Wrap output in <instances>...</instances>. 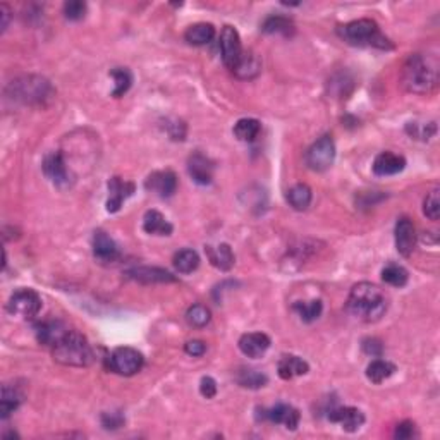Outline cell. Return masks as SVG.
Returning a JSON list of instances; mask_svg holds the SVG:
<instances>
[{
  "mask_svg": "<svg viewBox=\"0 0 440 440\" xmlns=\"http://www.w3.org/2000/svg\"><path fill=\"white\" fill-rule=\"evenodd\" d=\"M143 229H145L146 234L151 236H171L174 227L172 224L162 216L157 210H148L143 217Z\"/></svg>",
  "mask_w": 440,
  "mask_h": 440,
  "instance_id": "cell-24",
  "label": "cell"
},
{
  "mask_svg": "<svg viewBox=\"0 0 440 440\" xmlns=\"http://www.w3.org/2000/svg\"><path fill=\"white\" fill-rule=\"evenodd\" d=\"M401 83L406 91L417 95H428L437 88L439 66L432 57L421 54L411 55L406 61L401 74Z\"/></svg>",
  "mask_w": 440,
  "mask_h": 440,
  "instance_id": "cell-2",
  "label": "cell"
},
{
  "mask_svg": "<svg viewBox=\"0 0 440 440\" xmlns=\"http://www.w3.org/2000/svg\"><path fill=\"white\" fill-rule=\"evenodd\" d=\"M262 31L269 35H286V37H289V35L294 33V24L286 16H270L263 21Z\"/></svg>",
  "mask_w": 440,
  "mask_h": 440,
  "instance_id": "cell-28",
  "label": "cell"
},
{
  "mask_svg": "<svg viewBox=\"0 0 440 440\" xmlns=\"http://www.w3.org/2000/svg\"><path fill=\"white\" fill-rule=\"evenodd\" d=\"M200 392L205 399H213L217 396V382L212 376H203L200 382Z\"/></svg>",
  "mask_w": 440,
  "mask_h": 440,
  "instance_id": "cell-41",
  "label": "cell"
},
{
  "mask_svg": "<svg viewBox=\"0 0 440 440\" xmlns=\"http://www.w3.org/2000/svg\"><path fill=\"white\" fill-rule=\"evenodd\" d=\"M93 255L100 263H114L119 258V248L114 239L98 229L93 234Z\"/></svg>",
  "mask_w": 440,
  "mask_h": 440,
  "instance_id": "cell-17",
  "label": "cell"
},
{
  "mask_svg": "<svg viewBox=\"0 0 440 440\" xmlns=\"http://www.w3.org/2000/svg\"><path fill=\"white\" fill-rule=\"evenodd\" d=\"M256 418L263 421H270V423L284 425L287 430H296L301 417H299V411L289 406V404H277V406L269 408V410H265V408L258 410Z\"/></svg>",
  "mask_w": 440,
  "mask_h": 440,
  "instance_id": "cell-10",
  "label": "cell"
},
{
  "mask_svg": "<svg viewBox=\"0 0 440 440\" xmlns=\"http://www.w3.org/2000/svg\"><path fill=\"white\" fill-rule=\"evenodd\" d=\"M68 330L69 329L61 320H45V322L35 325V334H37L38 343L50 347H54L68 334Z\"/></svg>",
  "mask_w": 440,
  "mask_h": 440,
  "instance_id": "cell-18",
  "label": "cell"
},
{
  "mask_svg": "<svg viewBox=\"0 0 440 440\" xmlns=\"http://www.w3.org/2000/svg\"><path fill=\"white\" fill-rule=\"evenodd\" d=\"M216 37V28L210 23H196L186 30L184 38L191 45H207Z\"/></svg>",
  "mask_w": 440,
  "mask_h": 440,
  "instance_id": "cell-26",
  "label": "cell"
},
{
  "mask_svg": "<svg viewBox=\"0 0 440 440\" xmlns=\"http://www.w3.org/2000/svg\"><path fill=\"white\" fill-rule=\"evenodd\" d=\"M135 193V184L124 181L121 178H112L108 181V198H107V212L115 213L121 210L126 200Z\"/></svg>",
  "mask_w": 440,
  "mask_h": 440,
  "instance_id": "cell-14",
  "label": "cell"
},
{
  "mask_svg": "<svg viewBox=\"0 0 440 440\" xmlns=\"http://www.w3.org/2000/svg\"><path fill=\"white\" fill-rule=\"evenodd\" d=\"M108 370L117 375L131 376L136 375L140 370L145 365V358L135 347H117L115 351H112L111 356L107 358Z\"/></svg>",
  "mask_w": 440,
  "mask_h": 440,
  "instance_id": "cell-6",
  "label": "cell"
},
{
  "mask_svg": "<svg viewBox=\"0 0 440 440\" xmlns=\"http://www.w3.org/2000/svg\"><path fill=\"white\" fill-rule=\"evenodd\" d=\"M41 169H44V174L47 175V179H50L55 186L59 188H68L73 182L71 171L66 165L64 157H62L61 151H52V153L45 155L44 162H41Z\"/></svg>",
  "mask_w": 440,
  "mask_h": 440,
  "instance_id": "cell-9",
  "label": "cell"
},
{
  "mask_svg": "<svg viewBox=\"0 0 440 440\" xmlns=\"http://www.w3.org/2000/svg\"><path fill=\"white\" fill-rule=\"evenodd\" d=\"M0 14H2V31L7 30V23H9V9H7L6 3L0 6Z\"/></svg>",
  "mask_w": 440,
  "mask_h": 440,
  "instance_id": "cell-45",
  "label": "cell"
},
{
  "mask_svg": "<svg viewBox=\"0 0 440 440\" xmlns=\"http://www.w3.org/2000/svg\"><path fill=\"white\" fill-rule=\"evenodd\" d=\"M341 38L351 45H358V47H376V48H392V44L389 38L383 37L379 30V24L372 19H356L351 23L339 26L337 30Z\"/></svg>",
  "mask_w": 440,
  "mask_h": 440,
  "instance_id": "cell-4",
  "label": "cell"
},
{
  "mask_svg": "<svg viewBox=\"0 0 440 440\" xmlns=\"http://www.w3.org/2000/svg\"><path fill=\"white\" fill-rule=\"evenodd\" d=\"M52 356L57 363L66 367H88L93 363L95 354L83 334L68 330L64 337L52 347Z\"/></svg>",
  "mask_w": 440,
  "mask_h": 440,
  "instance_id": "cell-3",
  "label": "cell"
},
{
  "mask_svg": "<svg viewBox=\"0 0 440 440\" xmlns=\"http://www.w3.org/2000/svg\"><path fill=\"white\" fill-rule=\"evenodd\" d=\"M184 351L189 356H203L207 351V344L203 341H188L184 346Z\"/></svg>",
  "mask_w": 440,
  "mask_h": 440,
  "instance_id": "cell-43",
  "label": "cell"
},
{
  "mask_svg": "<svg viewBox=\"0 0 440 440\" xmlns=\"http://www.w3.org/2000/svg\"><path fill=\"white\" fill-rule=\"evenodd\" d=\"M41 298L31 289H19L10 296L7 303V312L21 318H33L40 313Z\"/></svg>",
  "mask_w": 440,
  "mask_h": 440,
  "instance_id": "cell-8",
  "label": "cell"
},
{
  "mask_svg": "<svg viewBox=\"0 0 440 440\" xmlns=\"http://www.w3.org/2000/svg\"><path fill=\"white\" fill-rule=\"evenodd\" d=\"M260 129H262V124L256 119H239L234 126V136L239 142H255L256 136L260 135Z\"/></svg>",
  "mask_w": 440,
  "mask_h": 440,
  "instance_id": "cell-31",
  "label": "cell"
},
{
  "mask_svg": "<svg viewBox=\"0 0 440 440\" xmlns=\"http://www.w3.org/2000/svg\"><path fill=\"white\" fill-rule=\"evenodd\" d=\"M308 363L303 358L294 356V354H284L277 365V373L283 380H291L294 376L306 375L308 373Z\"/></svg>",
  "mask_w": 440,
  "mask_h": 440,
  "instance_id": "cell-22",
  "label": "cell"
},
{
  "mask_svg": "<svg viewBox=\"0 0 440 440\" xmlns=\"http://www.w3.org/2000/svg\"><path fill=\"white\" fill-rule=\"evenodd\" d=\"M210 318V309L203 305H193L189 306L188 312H186V320L191 327H196V329H203V327L209 325Z\"/></svg>",
  "mask_w": 440,
  "mask_h": 440,
  "instance_id": "cell-37",
  "label": "cell"
},
{
  "mask_svg": "<svg viewBox=\"0 0 440 440\" xmlns=\"http://www.w3.org/2000/svg\"><path fill=\"white\" fill-rule=\"evenodd\" d=\"M294 312L298 313L299 318L303 320V322L306 323H312L315 322V320L320 318V315H322L323 312V305L320 299H312V301H298L294 303Z\"/></svg>",
  "mask_w": 440,
  "mask_h": 440,
  "instance_id": "cell-32",
  "label": "cell"
},
{
  "mask_svg": "<svg viewBox=\"0 0 440 440\" xmlns=\"http://www.w3.org/2000/svg\"><path fill=\"white\" fill-rule=\"evenodd\" d=\"M385 294L379 286L370 283H360L351 289L347 298V312L363 322H379L387 312Z\"/></svg>",
  "mask_w": 440,
  "mask_h": 440,
  "instance_id": "cell-1",
  "label": "cell"
},
{
  "mask_svg": "<svg viewBox=\"0 0 440 440\" xmlns=\"http://www.w3.org/2000/svg\"><path fill=\"white\" fill-rule=\"evenodd\" d=\"M128 276L133 280H138L143 284H165V283H175V277L165 269H158V267H135L128 272Z\"/></svg>",
  "mask_w": 440,
  "mask_h": 440,
  "instance_id": "cell-21",
  "label": "cell"
},
{
  "mask_svg": "<svg viewBox=\"0 0 440 440\" xmlns=\"http://www.w3.org/2000/svg\"><path fill=\"white\" fill-rule=\"evenodd\" d=\"M84 14H86V3L81 0H71V2L64 3V16L69 21L83 19Z\"/></svg>",
  "mask_w": 440,
  "mask_h": 440,
  "instance_id": "cell-40",
  "label": "cell"
},
{
  "mask_svg": "<svg viewBox=\"0 0 440 440\" xmlns=\"http://www.w3.org/2000/svg\"><path fill=\"white\" fill-rule=\"evenodd\" d=\"M262 71V62L256 57L253 52H242L241 59H239L238 66L232 69V73L239 77V79H253Z\"/></svg>",
  "mask_w": 440,
  "mask_h": 440,
  "instance_id": "cell-25",
  "label": "cell"
},
{
  "mask_svg": "<svg viewBox=\"0 0 440 440\" xmlns=\"http://www.w3.org/2000/svg\"><path fill=\"white\" fill-rule=\"evenodd\" d=\"M414 423L413 421L406 420L403 423H399L396 427V432H394V437L399 439V440H408V439H413L414 437Z\"/></svg>",
  "mask_w": 440,
  "mask_h": 440,
  "instance_id": "cell-42",
  "label": "cell"
},
{
  "mask_svg": "<svg viewBox=\"0 0 440 440\" xmlns=\"http://www.w3.org/2000/svg\"><path fill=\"white\" fill-rule=\"evenodd\" d=\"M382 279L389 286L404 287L408 284V280H410V274H408V270L404 267L396 265V263H389L382 270Z\"/></svg>",
  "mask_w": 440,
  "mask_h": 440,
  "instance_id": "cell-35",
  "label": "cell"
},
{
  "mask_svg": "<svg viewBox=\"0 0 440 440\" xmlns=\"http://www.w3.org/2000/svg\"><path fill=\"white\" fill-rule=\"evenodd\" d=\"M6 93L10 100L21 102L24 105H38L48 100L54 90L45 77L23 76L9 83Z\"/></svg>",
  "mask_w": 440,
  "mask_h": 440,
  "instance_id": "cell-5",
  "label": "cell"
},
{
  "mask_svg": "<svg viewBox=\"0 0 440 440\" xmlns=\"http://www.w3.org/2000/svg\"><path fill=\"white\" fill-rule=\"evenodd\" d=\"M373 174L380 175V178H387V175H396L404 171L406 167V158L403 155L392 153V151H382L373 160Z\"/></svg>",
  "mask_w": 440,
  "mask_h": 440,
  "instance_id": "cell-15",
  "label": "cell"
},
{
  "mask_svg": "<svg viewBox=\"0 0 440 440\" xmlns=\"http://www.w3.org/2000/svg\"><path fill=\"white\" fill-rule=\"evenodd\" d=\"M238 383L241 387H246V389H260V387H265L267 382H269V376L265 373L258 372V370H251V368H242L241 372L236 376Z\"/></svg>",
  "mask_w": 440,
  "mask_h": 440,
  "instance_id": "cell-34",
  "label": "cell"
},
{
  "mask_svg": "<svg viewBox=\"0 0 440 440\" xmlns=\"http://www.w3.org/2000/svg\"><path fill=\"white\" fill-rule=\"evenodd\" d=\"M124 414L121 411H107L102 414V427L105 430H117V428L124 427Z\"/></svg>",
  "mask_w": 440,
  "mask_h": 440,
  "instance_id": "cell-39",
  "label": "cell"
},
{
  "mask_svg": "<svg viewBox=\"0 0 440 440\" xmlns=\"http://www.w3.org/2000/svg\"><path fill=\"white\" fill-rule=\"evenodd\" d=\"M396 373V365L390 363L385 360H375L368 365L367 368V376L370 382L373 383H382L383 380H387L389 376H392Z\"/></svg>",
  "mask_w": 440,
  "mask_h": 440,
  "instance_id": "cell-33",
  "label": "cell"
},
{
  "mask_svg": "<svg viewBox=\"0 0 440 440\" xmlns=\"http://www.w3.org/2000/svg\"><path fill=\"white\" fill-rule=\"evenodd\" d=\"M334 160H336V143L330 135H323L306 151V165L315 172L330 169Z\"/></svg>",
  "mask_w": 440,
  "mask_h": 440,
  "instance_id": "cell-7",
  "label": "cell"
},
{
  "mask_svg": "<svg viewBox=\"0 0 440 440\" xmlns=\"http://www.w3.org/2000/svg\"><path fill=\"white\" fill-rule=\"evenodd\" d=\"M188 172L191 175V179L198 184L207 186L212 182L213 175V164L210 162V158H207L205 155L196 151L195 155H191L188 160Z\"/></svg>",
  "mask_w": 440,
  "mask_h": 440,
  "instance_id": "cell-20",
  "label": "cell"
},
{
  "mask_svg": "<svg viewBox=\"0 0 440 440\" xmlns=\"http://www.w3.org/2000/svg\"><path fill=\"white\" fill-rule=\"evenodd\" d=\"M21 401H23V396L19 394V390L9 385L2 387V399H0V417H2V420H7L19 408Z\"/></svg>",
  "mask_w": 440,
  "mask_h": 440,
  "instance_id": "cell-27",
  "label": "cell"
},
{
  "mask_svg": "<svg viewBox=\"0 0 440 440\" xmlns=\"http://www.w3.org/2000/svg\"><path fill=\"white\" fill-rule=\"evenodd\" d=\"M363 351L367 354H372V356L379 358L380 354H382L383 346H382V343H380V341L373 339V337H368V339L363 341Z\"/></svg>",
  "mask_w": 440,
  "mask_h": 440,
  "instance_id": "cell-44",
  "label": "cell"
},
{
  "mask_svg": "<svg viewBox=\"0 0 440 440\" xmlns=\"http://www.w3.org/2000/svg\"><path fill=\"white\" fill-rule=\"evenodd\" d=\"M396 248L399 255L411 256L417 248V229L408 217H401L396 224Z\"/></svg>",
  "mask_w": 440,
  "mask_h": 440,
  "instance_id": "cell-13",
  "label": "cell"
},
{
  "mask_svg": "<svg viewBox=\"0 0 440 440\" xmlns=\"http://www.w3.org/2000/svg\"><path fill=\"white\" fill-rule=\"evenodd\" d=\"M207 255H209L210 263H212L216 269L222 270V272H227L234 267V253H232L231 246L222 242L219 246H207L205 248Z\"/></svg>",
  "mask_w": 440,
  "mask_h": 440,
  "instance_id": "cell-23",
  "label": "cell"
},
{
  "mask_svg": "<svg viewBox=\"0 0 440 440\" xmlns=\"http://www.w3.org/2000/svg\"><path fill=\"white\" fill-rule=\"evenodd\" d=\"M312 189L306 184H294L293 188L287 191V202H289V205L293 207L294 210H298V212H303V210L308 209L309 203H312Z\"/></svg>",
  "mask_w": 440,
  "mask_h": 440,
  "instance_id": "cell-30",
  "label": "cell"
},
{
  "mask_svg": "<svg viewBox=\"0 0 440 440\" xmlns=\"http://www.w3.org/2000/svg\"><path fill=\"white\" fill-rule=\"evenodd\" d=\"M220 54L222 61L227 66L229 69H234L238 66L239 59L242 55V47H241V38L239 33L232 26H224L220 33Z\"/></svg>",
  "mask_w": 440,
  "mask_h": 440,
  "instance_id": "cell-11",
  "label": "cell"
},
{
  "mask_svg": "<svg viewBox=\"0 0 440 440\" xmlns=\"http://www.w3.org/2000/svg\"><path fill=\"white\" fill-rule=\"evenodd\" d=\"M146 191L155 193L160 198H169L178 189V178L172 171H157L151 172L145 181Z\"/></svg>",
  "mask_w": 440,
  "mask_h": 440,
  "instance_id": "cell-12",
  "label": "cell"
},
{
  "mask_svg": "<svg viewBox=\"0 0 440 440\" xmlns=\"http://www.w3.org/2000/svg\"><path fill=\"white\" fill-rule=\"evenodd\" d=\"M200 265V256L195 249H181L174 255V267L179 274H193Z\"/></svg>",
  "mask_w": 440,
  "mask_h": 440,
  "instance_id": "cell-29",
  "label": "cell"
},
{
  "mask_svg": "<svg viewBox=\"0 0 440 440\" xmlns=\"http://www.w3.org/2000/svg\"><path fill=\"white\" fill-rule=\"evenodd\" d=\"M239 350L248 358H262L270 347V337L262 332H249L241 336L238 343Z\"/></svg>",
  "mask_w": 440,
  "mask_h": 440,
  "instance_id": "cell-19",
  "label": "cell"
},
{
  "mask_svg": "<svg viewBox=\"0 0 440 440\" xmlns=\"http://www.w3.org/2000/svg\"><path fill=\"white\" fill-rule=\"evenodd\" d=\"M423 213L430 220H439V217H440V191L439 189H434V191H432L430 195L425 198Z\"/></svg>",
  "mask_w": 440,
  "mask_h": 440,
  "instance_id": "cell-38",
  "label": "cell"
},
{
  "mask_svg": "<svg viewBox=\"0 0 440 440\" xmlns=\"http://www.w3.org/2000/svg\"><path fill=\"white\" fill-rule=\"evenodd\" d=\"M111 76L114 77L115 81V88L112 91V97L115 98H121L122 95H126L129 91L133 84V74L129 69L126 68H115L111 71Z\"/></svg>",
  "mask_w": 440,
  "mask_h": 440,
  "instance_id": "cell-36",
  "label": "cell"
},
{
  "mask_svg": "<svg viewBox=\"0 0 440 440\" xmlns=\"http://www.w3.org/2000/svg\"><path fill=\"white\" fill-rule=\"evenodd\" d=\"M329 420L332 423H339L343 430L358 432L365 423V414L356 408H334L329 411Z\"/></svg>",
  "mask_w": 440,
  "mask_h": 440,
  "instance_id": "cell-16",
  "label": "cell"
}]
</instances>
